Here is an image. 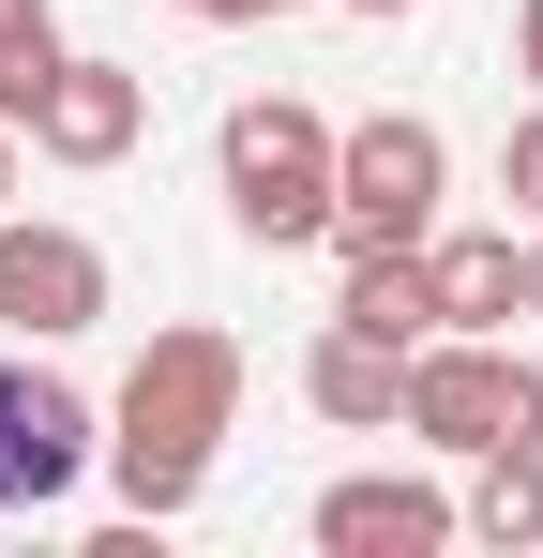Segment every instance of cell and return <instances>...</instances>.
<instances>
[{"label":"cell","instance_id":"17","mask_svg":"<svg viewBox=\"0 0 543 558\" xmlns=\"http://www.w3.org/2000/svg\"><path fill=\"white\" fill-rule=\"evenodd\" d=\"M0 211H15V121H0Z\"/></svg>","mask_w":543,"mask_h":558},{"label":"cell","instance_id":"8","mask_svg":"<svg viewBox=\"0 0 543 558\" xmlns=\"http://www.w3.org/2000/svg\"><path fill=\"white\" fill-rule=\"evenodd\" d=\"M15 136H31L46 167H121V151L152 136V76H136V61H90V46H61Z\"/></svg>","mask_w":543,"mask_h":558},{"label":"cell","instance_id":"10","mask_svg":"<svg viewBox=\"0 0 543 558\" xmlns=\"http://www.w3.org/2000/svg\"><path fill=\"white\" fill-rule=\"evenodd\" d=\"M423 272H438V332H514L529 317V242L514 227H438Z\"/></svg>","mask_w":543,"mask_h":558},{"label":"cell","instance_id":"11","mask_svg":"<svg viewBox=\"0 0 543 558\" xmlns=\"http://www.w3.org/2000/svg\"><path fill=\"white\" fill-rule=\"evenodd\" d=\"M468 544H498V558H529V544H543V438L468 453Z\"/></svg>","mask_w":543,"mask_h":558},{"label":"cell","instance_id":"9","mask_svg":"<svg viewBox=\"0 0 543 558\" xmlns=\"http://www.w3.org/2000/svg\"><path fill=\"white\" fill-rule=\"evenodd\" d=\"M302 408L348 423V438H393V423H408V348L362 332V317H317V348H302Z\"/></svg>","mask_w":543,"mask_h":558},{"label":"cell","instance_id":"16","mask_svg":"<svg viewBox=\"0 0 543 558\" xmlns=\"http://www.w3.org/2000/svg\"><path fill=\"white\" fill-rule=\"evenodd\" d=\"M348 15H377V31H393V15H423V0H348Z\"/></svg>","mask_w":543,"mask_h":558},{"label":"cell","instance_id":"15","mask_svg":"<svg viewBox=\"0 0 543 558\" xmlns=\"http://www.w3.org/2000/svg\"><path fill=\"white\" fill-rule=\"evenodd\" d=\"M181 15H212V31H242V15H257V0H181Z\"/></svg>","mask_w":543,"mask_h":558},{"label":"cell","instance_id":"2","mask_svg":"<svg viewBox=\"0 0 543 558\" xmlns=\"http://www.w3.org/2000/svg\"><path fill=\"white\" fill-rule=\"evenodd\" d=\"M212 182H227V227H242L257 257L333 242V121H317L302 92H242L227 136H212Z\"/></svg>","mask_w":543,"mask_h":558},{"label":"cell","instance_id":"7","mask_svg":"<svg viewBox=\"0 0 543 558\" xmlns=\"http://www.w3.org/2000/svg\"><path fill=\"white\" fill-rule=\"evenodd\" d=\"M0 317L31 348H76L106 317V242L90 227H46V211H0Z\"/></svg>","mask_w":543,"mask_h":558},{"label":"cell","instance_id":"19","mask_svg":"<svg viewBox=\"0 0 543 558\" xmlns=\"http://www.w3.org/2000/svg\"><path fill=\"white\" fill-rule=\"evenodd\" d=\"M257 15H317V0H257Z\"/></svg>","mask_w":543,"mask_h":558},{"label":"cell","instance_id":"6","mask_svg":"<svg viewBox=\"0 0 543 558\" xmlns=\"http://www.w3.org/2000/svg\"><path fill=\"white\" fill-rule=\"evenodd\" d=\"M302 529H317V558H438V544H468V498L423 468H348V483H317Z\"/></svg>","mask_w":543,"mask_h":558},{"label":"cell","instance_id":"13","mask_svg":"<svg viewBox=\"0 0 543 558\" xmlns=\"http://www.w3.org/2000/svg\"><path fill=\"white\" fill-rule=\"evenodd\" d=\"M498 196H514V227H543V106L498 136Z\"/></svg>","mask_w":543,"mask_h":558},{"label":"cell","instance_id":"12","mask_svg":"<svg viewBox=\"0 0 543 558\" xmlns=\"http://www.w3.org/2000/svg\"><path fill=\"white\" fill-rule=\"evenodd\" d=\"M46 61H61V15H46V0H0V121H31Z\"/></svg>","mask_w":543,"mask_h":558},{"label":"cell","instance_id":"4","mask_svg":"<svg viewBox=\"0 0 543 558\" xmlns=\"http://www.w3.org/2000/svg\"><path fill=\"white\" fill-rule=\"evenodd\" d=\"M438 196H452V136L423 106L333 121V242H438Z\"/></svg>","mask_w":543,"mask_h":558},{"label":"cell","instance_id":"14","mask_svg":"<svg viewBox=\"0 0 543 558\" xmlns=\"http://www.w3.org/2000/svg\"><path fill=\"white\" fill-rule=\"evenodd\" d=\"M514 76L543 92V0H514Z\"/></svg>","mask_w":543,"mask_h":558},{"label":"cell","instance_id":"18","mask_svg":"<svg viewBox=\"0 0 543 558\" xmlns=\"http://www.w3.org/2000/svg\"><path fill=\"white\" fill-rule=\"evenodd\" d=\"M529 317H543V227H529Z\"/></svg>","mask_w":543,"mask_h":558},{"label":"cell","instance_id":"1","mask_svg":"<svg viewBox=\"0 0 543 558\" xmlns=\"http://www.w3.org/2000/svg\"><path fill=\"white\" fill-rule=\"evenodd\" d=\"M227 423H242V332H212V317H167L136 377L106 392V483H121V513L136 529H167L212 498V453H227Z\"/></svg>","mask_w":543,"mask_h":558},{"label":"cell","instance_id":"3","mask_svg":"<svg viewBox=\"0 0 543 558\" xmlns=\"http://www.w3.org/2000/svg\"><path fill=\"white\" fill-rule=\"evenodd\" d=\"M393 438H423L438 468L498 453V438H543V363H514L498 332H423L408 348V423Z\"/></svg>","mask_w":543,"mask_h":558},{"label":"cell","instance_id":"5","mask_svg":"<svg viewBox=\"0 0 543 558\" xmlns=\"http://www.w3.org/2000/svg\"><path fill=\"white\" fill-rule=\"evenodd\" d=\"M106 468V408L46 363H0V513H61Z\"/></svg>","mask_w":543,"mask_h":558}]
</instances>
